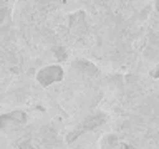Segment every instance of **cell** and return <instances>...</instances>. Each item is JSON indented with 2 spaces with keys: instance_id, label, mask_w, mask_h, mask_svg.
<instances>
[{
  "instance_id": "1",
  "label": "cell",
  "mask_w": 159,
  "mask_h": 149,
  "mask_svg": "<svg viewBox=\"0 0 159 149\" xmlns=\"http://www.w3.org/2000/svg\"><path fill=\"white\" fill-rule=\"evenodd\" d=\"M63 76H65V71L61 66H58V65H48V66L42 68L37 73V81L42 86H50L53 83L61 81Z\"/></svg>"
},
{
  "instance_id": "2",
  "label": "cell",
  "mask_w": 159,
  "mask_h": 149,
  "mask_svg": "<svg viewBox=\"0 0 159 149\" xmlns=\"http://www.w3.org/2000/svg\"><path fill=\"white\" fill-rule=\"evenodd\" d=\"M104 121H106V114H103V113H94L93 116H89L88 119H84V121L80 124L78 129H75L73 133L68 134V136H66V141H68V142H73L75 139H76L78 136H81L83 133L91 131V129H96L98 126H101Z\"/></svg>"
},
{
  "instance_id": "3",
  "label": "cell",
  "mask_w": 159,
  "mask_h": 149,
  "mask_svg": "<svg viewBox=\"0 0 159 149\" xmlns=\"http://www.w3.org/2000/svg\"><path fill=\"white\" fill-rule=\"evenodd\" d=\"M27 121V113L23 111H10L0 114V129H8L17 124H22Z\"/></svg>"
},
{
  "instance_id": "4",
  "label": "cell",
  "mask_w": 159,
  "mask_h": 149,
  "mask_svg": "<svg viewBox=\"0 0 159 149\" xmlns=\"http://www.w3.org/2000/svg\"><path fill=\"white\" fill-rule=\"evenodd\" d=\"M99 149H133V147L124 141H121V138H118L116 134L108 133L103 134L101 139H99Z\"/></svg>"
},
{
  "instance_id": "5",
  "label": "cell",
  "mask_w": 159,
  "mask_h": 149,
  "mask_svg": "<svg viewBox=\"0 0 159 149\" xmlns=\"http://www.w3.org/2000/svg\"><path fill=\"white\" fill-rule=\"evenodd\" d=\"M68 25L71 33L75 35H83V32L86 30V17L83 12H75L68 17Z\"/></svg>"
},
{
  "instance_id": "6",
  "label": "cell",
  "mask_w": 159,
  "mask_h": 149,
  "mask_svg": "<svg viewBox=\"0 0 159 149\" xmlns=\"http://www.w3.org/2000/svg\"><path fill=\"white\" fill-rule=\"evenodd\" d=\"M73 66L80 70V73H86V74H91V76H96L99 73V70L93 63H89L88 60H78V61H75Z\"/></svg>"
},
{
  "instance_id": "7",
  "label": "cell",
  "mask_w": 159,
  "mask_h": 149,
  "mask_svg": "<svg viewBox=\"0 0 159 149\" xmlns=\"http://www.w3.org/2000/svg\"><path fill=\"white\" fill-rule=\"evenodd\" d=\"M53 55L57 56V60H60V61H63V60H66V56H68L66 50H65L63 47H55V48H53Z\"/></svg>"
},
{
  "instance_id": "8",
  "label": "cell",
  "mask_w": 159,
  "mask_h": 149,
  "mask_svg": "<svg viewBox=\"0 0 159 149\" xmlns=\"http://www.w3.org/2000/svg\"><path fill=\"white\" fill-rule=\"evenodd\" d=\"M8 15H10V8H5V7L0 8V25L8 18Z\"/></svg>"
},
{
  "instance_id": "9",
  "label": "cell",
  "mask_w": 159,
  "mask_h": 149,
  "mask_svg": "<svg viewBox=\"0 0 159 149\" xmlns=\"http://www.w3.org/2000/svg\"><path fill=\"white\" fill-rule=\"evenodd\" d=\"M17 149H37V147H35L32 142H23V144H20Z\"/></svg>"
}]
</instances>
